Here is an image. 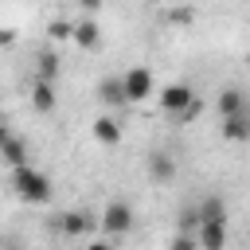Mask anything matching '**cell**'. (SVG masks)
<instances>
[{"label":"cell","instance_id":"1","mask_svg":"<svg viewBox=\"0 0 250 250\" xmlns=\"http://www.w3.org/2000/svg\"><path fill=\"white\" fill-rule=\"evenodd\" d=\"M12 188H16V195L27 199V203H51V195H55L51 180H47L39 168H31V164H23V168L12 172Z\"/></svg>","mask_w":250,"mask_h":250},{"label":"cell","instance_id":"2","mask_svg":"<svg viewBox=\"0 0 250 250\" xmlns=\"http://www.w3.org/2000/svg\"><path fill=\"white\" fill-rule=\"evenodd\" d=\"M160 105H164V113H172V117H180V121H191V117L199 113V105H195V90H191L188 82H172V86H164V90H160Z\"/></svg>","mask_w":250,"mask_h":250},{"label":"cell","instance_id":"3","mask_svg":"<svg viewBox=\"0 0 250 250\" xmlns=\"http://www.w3.org/2000/svg\"><path fill=\"white\" fill-rule=\"evenodd\" d=\"M121 90H125V102H145L156 94V78L148 66H129L121 74Z\"/></svg>","mask_w":250,"mask_h":250},{"label":"cell","instance_id":"4","mask_svg":"<svg viewBox=\"0 0 250 250\" xmlns=\"http://www.w3.org/2000/svg\"><path fill=\"white\" fill-rule=\"evenodd\" d=\"M98 227H102L105 234H125V230L133 227V207H129L125 199H109V203L102 207V219H98Z\"/></svg>","mask_w":250,"mask_h":250},{"label":"cell","instance_id":"5","mask_svg":"<svg viewBox=\"0 0 250 250\" xmlns=\"http://www.w3.org/2000/svg\"><path fill=\"white\" fill-rule=\"evenodd\" d=\"M0 160L16 172V168H23V164H31V148H27V141L23 137H8L4 145H0Z\"/></svg>","mask_w":250,"mask_h":250},{"label":"cell","instance_id":"6","mask_svg":"<svg viewBox=\"0 0 250 250\" xmlns=\"http://www.w3.org/2000/svg\"><path fill=\"white\" fill-rule=\"evenodd\" d=\"M55 105H59L55 82H47V78H31V109H39V113H51Z\"/></svg>","mask_w":250,"mask_h":250},{"label":"cell","instance_id":"7","mask_svg":"<svg viewBox=\"0 0 250 250\" xmlns=\"http://www.w3.org/2000/svg\"><path fill=\"white\" fill-rule=\"evenodd\" d=\"M90 133H94V141H98V145H109V148H113V145H121V137H125V129L117 125V117H109V113H105V117H94Z\"/></svg>","mask_w":250,"mask_h":250},{"label":"cell","instance_id":"8","mask_svg":"<svg viewBox=\"0 0 250 250\" xmlns=\"http://www.w3.org/2000/svg\"><path fill=\"white\" fill-rule=\"evenodd\" d=\"M195 242L199 250H227V223H199Z\"/></svg>","mask_w":250,"mask_h":250},{"label":"cell","instance_id":"9","mask_svg":"<svg viewBox=\"0 0 250 250\" xmlns=\"http://www.w3.org/2000/svg\"><path fill=\"white\" fill-rule=\"evenodd\" d=\"M219 133H223V141H250V109H242L234 117H223Z\"/></svg>","mask_w":250,"mask_h":250},{"label":"cell","instance_id":"10","mask_svg":"<svg viewBox=\"0 0 250 250\" xmlns=\"http://www.w3.org/2000/svg\"><path fill=\"white\" fill-rule=\"evenodd\" d=\"M215 109H219V117H234V113H242V109H246V98H242V90H238V86H227V90H219V102H215Z\"/></svg>","mask_w":250,"mask_h":250},{"label":"cell","instance_id":"11","mask_svg":"<svg viewBox=\"0 0 250 250\" xmlns=\"http://www.w3.org/2000/svg\"><path fill=\"white\" fill-rule=\"evenodd\" d=\"M94 227H98V219H90V215H82V211H66V215L59 219V230L70 234V238H78V234H86V230H94Z\"/></svg>","mask_w":250,"mask_h":250},{"label":"cell","instance_id":"12","mask_svg":"<svg viewBox=\"0 0 250 250\" xmlns=\"http://www.w3.org/2000/svg\"><path fill=\"white\" fill-rule=\"evenodd\" d=\"M148 176H152L156 184H172V176H176V160H172L168 152H152V156H148Z\"/></svg>","mask_w":250,"mask_h":250},{"label":"cell","instance_id":"13","mask_svg":"<svg viewBox=\"0 0 250 250\" xmlns=\"http://www.w3.org/2000/svg\"><path fill=\"white\" fill-rule=\"evenodd\" d=\"M195 207H199V223H227V203L219 195H203Z\"/></svg>","mask_w":250,"mask_h":250},{"label":"cell","instance_id":"14","mask_svg":"<svg viewBox=\"0 0 250 250\" xmlns=\"http://www.w3.org/2000/svg\"><path fill=\"white\" fill-rule=\"evenodd\" d=\"M98 39H102V35H98V23H94V20H78V23H74V43H78L82 51H94Z\"/></svg>","mask_w":250,"mask_h":250},{"label":"cell","instance_id":"15","mask_svg":"<svg viewBox=\"0 0 250 250\" xmlns=\"http://www.w3.org/2000/svg\"><path fill=\"white\" fill-rule=\"evenodd\" d=\"M98 98H102L105 105H125V90H121V74H117V78H105V82L98 86Z\"/></svg>","mask_w":250,"mask_h":250},{"label":"cell","instance_id":"16","mask_svg":"<svg viewBox=\"0 0 250 250\" xmlns=\"http://www.w3.org/2000/svg\"><path fill=\"white\" fill-rule=\"evenodd\" d=\"M55 74H59V59H55L51 51H43V55H39V70H35V78H47V82H55Z\"/></svg>","mask_w":250,"mask_h":250},{"label":"cell","instance_id":"17","mask_svg":"<svg viewBox=\"0 0 250 250\" xmlns=\"http://www.w3.org/2000/svg\"><path fill=\"white\" fill-rule=\"evenodd\" d=\"M47 35H51L55 43H59V39L66 43V39H74V23H70V20H51V27H47Z\"/></svg>","mask_w":250,"mask_h":250},{"label":"cell","instance_id":"18","mask_svg":"<svg viewBox=\"0 0 250 250\" xmlns=\"http://www.w3.org/2000/svg\"><path fill=\"white\" fill-rule=\"evenodd\" d=\"M172 250H199V242H195V234H180V230H176Z\"/></svg>","mask_w":250,"mask_h":250},{"label":"cell","instance_id":"19","mask_svg":"<svg viewBox=\"0 0 250 250\" xmlns=\"http://www.w3.org/2000/svg\"><path fill=\"white\" fill-rule=\"evenodd\" d=\"M86 250H113V246H109V242H90Z\"/></svg>","mask_w":250,"mask_h":250},{"label":"cell","instance_id":"20","mask_svg":"<svg viewBox=\"0 0 250 250\" xmlns=\"http://www.w3.org/2000/svg\"><path fill=\"white\" fill-rule=\"evenodd\" d=\"M8 137H12V133H8V125H4V121H0V145H4V141H8Z\"/></svg>","mask_w":250,"mask_h":250},{"label":"cell","instance_id":"21","mask_svg":"<svg viewBox=\"0 0 250 250\" xmlns=\"http://www.w3.org/2000/svg\"><path fill=\"white\" fill-rule=\"evenodd\" d=\"M12 39H16L12 31H0V43H12Z\"/></svg>","mask_w":250,"mask_h":250}]
</instances>
